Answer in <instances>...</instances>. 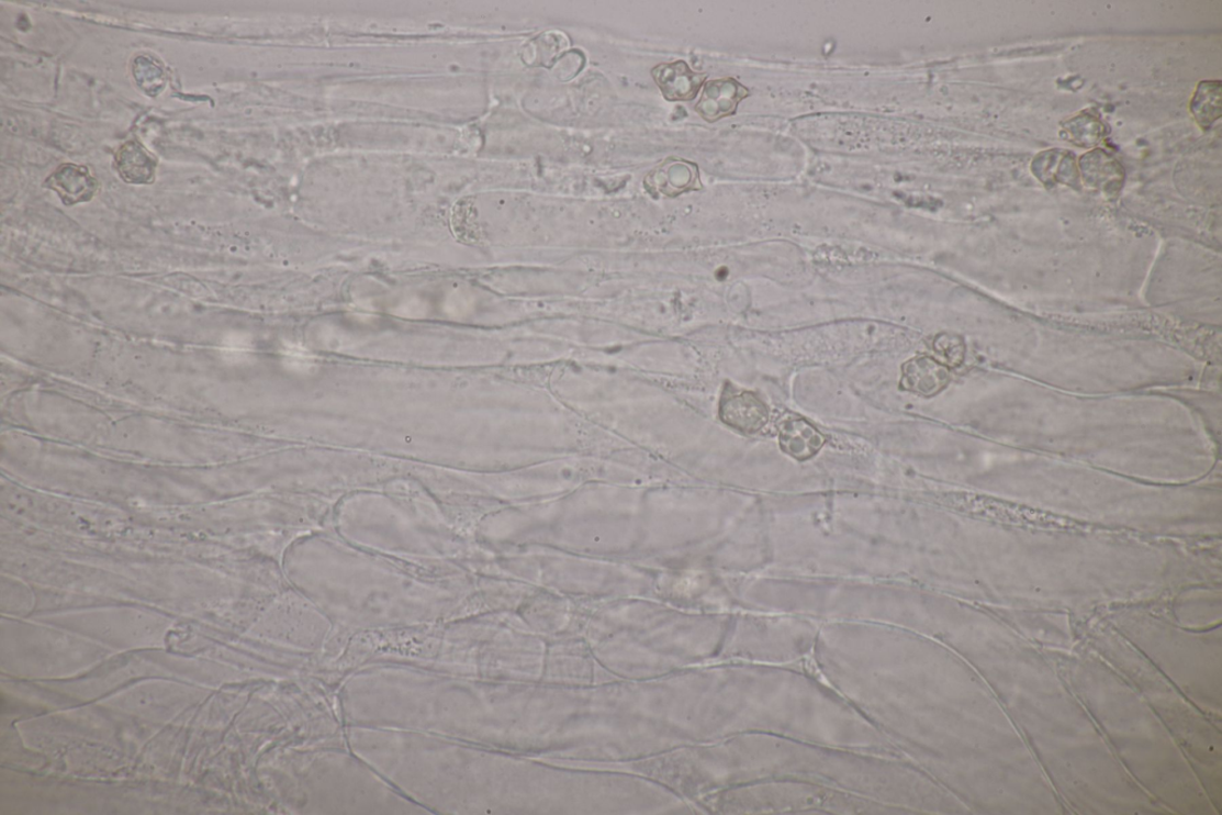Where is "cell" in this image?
I'll return each instance as SVG.
<instances>
[{
    "label": "cell",
    "mask_w": 1222,
    "mask_h": 815,
    "mask_svg": "<svg viewBox=\"0 0 1222 815\" xmlns=\"http://www.w3.org/2000/svg\"><path fill=\"white\" fill-rule=\"evenodd\" d=\"M1220 85H1201L1192 101V113L1202 126L1210 125L1220 116Z\"/></svg>",
    "instance_id": "cell-9"
},
{
    "label": "cell",
    "mask_w": 1222,
    "mask_h": 815,
    "mask_svg": "<svg viewBox=\"0 0 1222 815\" xmlns=\"http://www.w3.org/2000/svg\"><path fill=\"white\" fill-rule=\"evenodd\" d=\"M133 78L136 85L149 97H157L167 86V74L160 63L147 56L137 57L133 63Z\"/></svg>",
    "instance_id": "cell-8"
},
{
    "label": "cell",
    "mask_w": 1222,
    "mask_h": 815,
    "mask_svg": "<svg viewBox=\"0 0 1222 815\" xmlns=\"http://www.w3.org/2000/svg\"><path fill=\"white\" fill-rule=\"evenodd\" d=\"M720 417L726 425L753 434L760 432L769 421L767 406L749 391H725L720 404Z\"/></svg>",
    "instance_id": "cell-1"
},
{
    "label": "cell",
    "mask_w": 1222,
    "mask_h": 815,
    "mask_svg": "<svg viewBox=\"0 0 1222 815\" xmlns=\"http://www.w3.org/2000/svg\"><path fill=\"white\" fill-rule=\"evenodd\" d=\"M933 349L946 365L956 366L963 360L964 347L960 339L954 336H938L933 342Z\"/></svg>",
    "instance_id": "cell-10"
},
{
    "label": "cell",
    "mask_w": 1222,
    "mask_h": 815,
    "mask_svg": "<svg viewBox=\"0 0 1222 815\" xmlns=\"http://www.w3.org/2000/svg\"><path fill=\"white\" fill-rule=\"evenodd\" d=\"M901 371V389L924 398L938 395L951 379L945 366L927 356L905 362Z\"/></svg>",
    "instance_id": "cell-4"
},
{
    "label": "cell",
    "mask_w": 1222,
    "mask_h": 815,
    "mask_svg": "<svg viewBox=\"0 0 1222 815\" xmlns=\"http://www.w3.org/2000/svg\"><path fill=\"white\" fill-rule=\"evenodd\" d=\"M748 97V90L731 78L708 81L696 112L708 122L733 114L738 103Z\"/></svg>",
    "instance_id": "cell-6"
},
{
    "label": "cell",
    "mask_w": 1222,
    "mask_h": 815,
    "mask_svg": "<svg viewBox=\"0 0 1222 815\" xmlns=\"http://www.w3.org/2000/svg\"><path fill=\"white\" fill-rule=\"evenodd\" d=\"M652 76L664 98L671 102L693 101L707 79L706 74L694 72L685 62L658 65Z\"/></svg>",
    "instance_id": "cell-2"
},
{
    "label": "cell",
    "mask_w": 1222,
    "mask_h": 815,
    "mask_svg": "<svg viewBox=\"0 0 1222 815\" xmlns=\"http://www.w3.org/2000/svg\"><path fill=\"white\" fill-rule=\"evenodd\" d=\"M826 440V437L805 418L789 416L778 424V442L782 451L795 459L806 460L815 457Z\"/></svg>",
    "instance_id": "cell-5"
},
{
    "label": "cell",
    "mask_w": 1222,
    "mask_h": 815,
    "mask_svg": "<svg viewBox=\"0 0 1222 815\" xmlns=\"http://www.w3.org/2000/svg\"><path fill=\"white\" fill-rule=\"evenodd\" d=\"M224 350L226 353V356L243 357L246 355V353H249L250 344L245 337L240 335L228 336V338L224 343Z\"/></svg>",
    "instance_id": "cell-11"
},
{
    "label": "cell",
    "mask_w": 1222,
    "mask_h": 815,
    "mask_svg": "<svg viewBox=\"0 0 1222 815\" xmlns=\"http://www.w3.org/2000/svg\"><path fill=\"white\" fill-rule=\"evenodd\" d=\"M121 179L131 185H150L156 179L157 159L137 141L121 145L115 154Z\"/></svg>",
    "instance_id": "cell-7"
},
{
    "label": "cell",
    "mask_w": 1222,
    "mask_h": 815,
    "mask_svg": "<svg viewBox=\"0 0 1222 815\" xmlns=\"http://www.w3.org/2000/svg\"><path fill=\"white\" fill-rule=\"evenodd\" d=\"M45 186L59 196L64 205L88 202L99 192V181L87 167L63 165L46 180Z\"/></svg>",
    "instance_id": "cell-3"
}]
</instances>
